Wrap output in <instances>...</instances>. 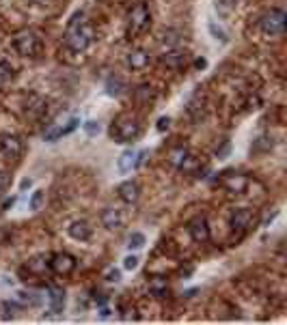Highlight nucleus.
Segmentation results:
<instances>
[{
	"label": "nucleus",
	"mask_w": 287,
	"mask_h": 325,
	"mask_svg": "<svg viewBox=\"0 0 287 325\" xmlns=\"http://www.w3.org/2000/svg\"><path fill=\"white\" fill-rule=\"evenodd\" d=\"M93 41V28L84 20V13H74V18L67 24L65 32V47L71 54H82Z\"/></svg>",
	"instance_id": "f257e3e1"
},
{
	"label": "nucleus",
	"mask_w": 287,
	"mask_h": 325,
	"mask_svg": "<svg viewBox=\"0 0 287 325\" xmlns=\"http://www.w3.org/2000/svg\"><path fill=\"white\" fill-rule=\"evenodd\" d=\"M140 136V125L132 115H121L110 125V138L115 142H132Z\"/></svg>",
	"instance_id": "f03ea898"
},
{
	"label": "nucleus",
	"mask_w": 287,
	"mask_h": 325,
	"mask_svg": "<svg viewBox=\"0 0 287 325\" xmlns=\"http://www.w3.org/2000/svg\"><path fill=\"white\" fill-rule=\"evenodd\" d=\"M149 22H151L149 7L145 3L134 5L132 11H130V15H127V35H130V37L140 35V32L149 26Z\"/></svg>",
	"instance_id": "7ed1b4c3"
},
{
	"label": "nucleus",
	"mask_w": 287,
	"mask_h": 325,
	"mask_svg": "<svg viewBox=\"0 0 287 325\" xmlns=\"http://www.w3.org/2000/svg\"><path fill=\"white\" fill-rule=\"evenodd\" d=\"M285 24H287V13L283 9H270L264 18H261L259 26L266 35L274 37V35H283L285 32Z\"/></svg>",
	"instance_id": "20e7f679"
},
{
	"label": "nucleus",
	"mask_w": 287,
	"mask_h": 325,
	"mask_svg": "<svg viewBox=\"0 0 287 325\" xmlns=\"http://www.w3.org/2000/svg\"><path fill=\"white\" fill-rule=\"evenodd\" d=\"M13 47L15 52L22 56H35L39 52V37L33 30H22L18 37L13 39Z\"/></svg>",
	"instance_id": "39448f33"
},
{
	"label": "nucleus",
	"mask_w": 287,
	"mask_h": 325,
	"mask_svg": "<svg viewBox=\"0 0 287 325\" xmlns=\"http://www.w3.org/2000/svg\"><path fill=\"white\" fill-rule=\"evenodd\" d=\"M47 267H50L57 276H69L76 269V258L71 254H67V252H59V254H54L50 258V265Z\"/></svg>",
	"instance_id": "423d86ee"
},
{
	"label": "nucleus",
	"mask_w": 287,
	"mask_h": 325,
	"mask_svg": "<svg viewBox=\"0 0 287 325\" xmlns=\"http://www.w3.org/2000/svg\"><path fill=\"white\" fill-rule=\"evenodd\" d=\"M253 220H255V215H253L251 209H235L233 213H231L229 224L233 231H237V237H242V235L253 226Z\"/></svg>",
	"instance_id": "0eeeda50"
},
{
	"label": "nucleus",
	"mask_w": 287,
	"mask_h": 325,
	"mask_svg": "<svg viewBox=\"0 0 287 325\" xmlns=\"http://www.w3.org/2000/svg\"><path fill=\"white\" fill-rule=\"evenodd\" d=\"M22 140L18 136H13V134H3L0 136V153H3L5 157H9V159H18L22 155Z\"/></svg>",
	"instance_id": "6e6552de"
},
{
	"label": "nucleus",
	"mask_w": 287,
	"mask_h": 325,
	"mask_svg": "<svg viewBox=\"0 0 287 325\" xmlns=\"http://www.w3.org/2000/svg\"><path fill=\"white\" fill-rule=\"evenodd\" d=\"M80 125V119L78 117H71L69 121H65V125H59V123H54V125H50L45 129V134H43V138L47 142H54V140H59V138H63V136H67V134H71L74 129Z\"/></svg>",
	"instance_id": "1a4fd4ad"
},
{
	"label": "nucleus",
	"mask_w": 287,
	"mask_h": 325,
	"mask_svg": "<svg viewBox=\"0 0 287 325\" xmlns=\"http://www.w3.org/2000/svg\"><path fill=\"white\" fill-rule=\"evenodd\" d=\"M188 233H190V237H193V241H197V243L207 241L210 239V226H207V220L205 218H195V220L188 224Z\"/></svg>",
	"instance_id": "9d476101"
},
{
	"label": "nucleus",
	"mask_w": 287,
	"mask_h": 325,
	"mask_svg": "<svg viewBox=\"0 0 287 325\" xmlns=\"http://www.w3.org/2000/svg\"><path fill=\"white\" fill-rule=\"evenodd\" d=\"M222 185L233 192V194H240L246 190V185H249V179H246L244 175H235V173H225V177H222Z\"/></svg>",
	"instance_id": "9b49d317"
},
{
	"label": "nucleus",
	"mask_w": 287,
	"mask_h": 325,
	"mask_svg": "<svg viewBox=\"0 0 287 325\" xmlns=\"http://www.w3.org/2000/svg\"><path fill=\"white\" fill-rule=\"evenodd\" d=\"M140 196V185L136 181H125L119 185V198H121L123 202H127V205H132V202H136Z\"/></svg>",
	"instance_id": "f8f14e48"
},
{
	"label": "nucleus",
	"mask_w": 287,
	"mask_h": 325,
	"mask_svg": "<svg viewBox=\"0 0 287 325\" xmlns=\"http://www.w3.org/2000/svg\"><path fill=\"white\" fill-rule=\"evenodd\" d=\"M47 299H50V312L61 314L65 308V291L61 287H50L47 289Z\"/></svg>",
	"instance_id": "ddd939ff"
},
{
	"label": "nucleus",
	"mask_w": 287,
	"mask_h": 325,
	"mask_svg": "<svg viewBox=\"0 0 287 325\" xmlns=\"http://www.w3.org/2000/svg\"><path fill=\"white\" fill-rule=\"evenodd\" d=\"M67 233H69L71 239H76V241H86V239L91 237V226L86 224L84 220H76V222L69 224Z\"/></svg>",
	"instance_id": "4468645a"
},
{
	"label": "nucleus",
	"mask_w": 287,
	"mask_h": 325,
	"mask_svg": "<svg viewBox=\"0 0 287 325\" xmlns=\"http://www.w3.org/2000/svg\"><path fill=\"white\" fill-rule=\"evenodd\" d=\"M102 224L106 226V229H110V231H115V229H119V226L123 224V218H121V213H119L117 209H104L102 211Z\"/></svg>",
	"instance_id": "2eb2a0df"
},
{
	"label": "nucleus",
	"mask_w": 287,
	"mask_h": 325,
	"mask_svg": "<svg viewBox=\"0 0 287 325\" xmlns=\"http://www.w3.org/2000/svg\"><path fill=\"white\" fill-rule=\"evenodd\" d=\"M134 164H136V151H132V149H125L117 159L119 173H130V170L134 168Z\"/></svg>",
	"instance_id": "dca6fc26"
},
{
	"label": "nucleus",
	"mask_w": 287,
	"mask_h": 325,
	"mask_svg": "<svg viewBox=\"0 0 287 325\" xmlns=\"http://www.w3.org/2000/svg\"><path fill=\"white\" fill-rule=\"evenodd\" d=\"M127 65H130L132 69H145L147 65H149V54L142 52V50L130 52V54H127Z\"/></svg>",
	"instance_id": "f3484780"
},
{
	"label": "nucleus",
	"mask_w": 287,
	"mask_h": 325,
	"mask_svg": "<svg viewBox=\"0 0 287 325\" xmlns=\"http://www.w3.org/2000/svg\"><path fill=\"white\" fill-rule=\"evenodd\" d=\"M184 61H186V52H169L164 56V63L173 69H179L184 65Z\"/></svg>",
	"instance_id": "a211bd4d"
},
{
	"label": "nucleus",
	"mask_w": 287,
	"mask_h": 325,
	"mask_svg": "<svg viewBox=\"0 0 287 325\" xmlns=\"http://www.w3.org/2000/svg\"><path fill=\"white\" fill-rule=\"evenodd\" d=\"M123 88H125V84L119 78H108L106 80V93L110 97H119V95L123 93Z\"/></svg>",
	"instance_id": "6ab92c4d"
},
{
	"label": "nucleus",
	"mask_w": 287,
	"mask_h": 325,
	"mask_svg": "<svg viewBox=\"0 0 287 325\" xmlns=\"http://www.w3.org/2000/svg\"><path fill=\"white\" fill-rule=\"evenodd\" d=\"M11 78H13V67L9 63H0V86H5L7 82H11Z\"/></svg>",
	"instance_id": "aec40b11"
},
{
	"label": "nucleus",
	"mask_w": 287,
	"mask_h": 325,
	"mask_svg": "<svg viewBox=\"0 0 287 325\" xmlns=\"http://www.w3.org/2000/svg\"><path fill=\"white\" fill-rule=\"evenodd\" d=\"M149 291L156 297H164L166 295V280H151L149 282Z\"/></svg>",
	"instance_id": "412c9836"
},
{
	"label": "nucleus",
	"mask_w": 287,
	"mask_h": 325,
	"mask_svg": "<svg viewBox=\"0 0 287 325\" xmlns=\"http://www.w3.org/2000/svg\"><path fill=\"white\" fill-rule=\"evenodd\" d=\"M50 261H47L45 256H39V258H33V261H28V269L30 272H45Z\"/></svg>",
	"instance_id": "4be33fe9"
},
{
	"label": "nucleus",
	"mask_w": 287,
	"mask_h": 325,
	"mask_svg": "<svg viewBox=\"0 0 287 325\" xmlns=\"http://www.w3.org/2000/svg\"><path fill=\"white\" fill-rule=\"evenodd\" d=\"M18 297L22 299L24 304H28V306H39V304H41V297H39L37 293H26V291H20Z\"/></svg>",
	"instance_id": "5701e85b"
},
{
	"label": "nucleus",
	"mask_w": 287,
	"mask_h": 325,
	"mask_svg": "<svg viewBox=\"0 0 287 325\" xmlns=\"http://www.w3.org/2000/svg\"><path fill=\"white\" fill-rule=\"evenodd\" d=\"M142 246H145V235H142V233H134L132 237H130L127 248H130V250H140Z\"/></svg>",
	"instance_id": "b1692460"
},
{
	"label": "nucleus",
	"mask_w": 287,
	"mask_h": 325,
	"mask_svg": "<svg viewBox=\"0 0 287 325\" xmlns=\"http://www.w3.org/2000/svg\"><path fill=\"white\" fill-rule=\"evenodd\" d=\"M82 127H84V132H86V136H98L100 132H102V127H100V123L98 121H86V123H82Z\"/></svg>",
	"instance_id": "393cba45"
},
{
	"label": "nucleus",
	"mask_w": 287,
	"mask_h": 325,
	"mask_svg": "<svg viewBox=\"0 0 287 325\" xmlns=\"http://www.w3.org/2000/svg\"><path fill=\"white\" fill-rule=\"evenodd\" d=\"M210 32H212V35L216 37V39H220V41H227V32L222 30L220 26H216V22H210Z\"/></svg>",
	"instance_id": "a878e982"
},
{
	"label": "nucleus",
	"mask_w": 287,
	"mask_h": 325,
	"mask_svg": "<svg viewBox=\"0 0 287 325\" xmlns=\"http://www.w3.org/2000/svg\"><path fill=\"white\" fill-rule=\"evenodd\" d=\"M237 0H216V9H220L222 13H229L235 7Z\"/></svg>",
	"instance_id": "bb28decb"
},
{
	"label": "nucleus",
	"mask_w": 287,
	"mask_h": 325,
	"mask_svg": "<svg viewBox=\"0 0 287 325\" xmlns=\"http://www.w3.org/2000/svg\"><path fill=\"white\" fill-rule=\"evenodd\" d=\"M41 202H43V192L37 190V192L33 194V198H30V209H33V211L41 209Z\"/></svg>",
	"instance_id": "cd10ccee"
},
{
	"label": "nucleus",
	"mask_w": 287,
	"mask_h": 325,
	"mask_svg": "<svg viewBox=\"0 0 287 325\" xmlns=\"http://www.w3.org/2000/svg\"><path fill=\"white\" fill-rule=\"evenodd\" d=\"M123 267L127 272H134L138 267V256H134V254H130V256H125L123 258Z\"/></svg>",
	"instance_id": "c85d7f7f"
},
{
	"label": "nucleus",
	"mask_w": 287,
	"mask_h": 325,
	"mask_svg": "<svg viewBox=\"0 0 287 325\" xmlns=\"http://www.w3.org/2000/svg\"><path fill=\"white\" fill-rule=\"evenodd\" d=\"M106 280L108 282H119L121 280V272H119L117 267H110V269L106 272Z\"/></svg>",
	"instance_id": "c756f323"
},
{
	"label": "nucleus",
	"mask_w": 287,
	"mask_h": 325,
	"mask_svg": "<svg viewBox=\"0 0 287 325\" xmlns=\"http://www.w3.org/2000/svg\"><path fill=\"white\" fill-rule=\"evenodd\" d=\"M169 125H171V119L169 117H160L158 119V132H166V129H169Z\"/></svg>",
	"instance_id": "7c9ffc66"
},
{
	"label": "nucleus",
	"mask_w": 287,
	"mask_h": 325,
	"mask_svg": "<svg viewBox=\"0 0 287 325\" xmlns=\"http://www.w3.org/2000/svg\"><path fill=\"white\" fill-rule=\"evenodd\" d=\"M7 185H9V175L0 170V192H3V190L7 188Z\"/></svg>",
	"instance_id": "2f4dec72"
},
{
	"label": "nucleus",
	"mask_w": 287,
	"mask_h": 325,
	"mask_svg": "<svg viewBox=\"0 0 287 325\" xmlns=\"http://www.w3.org/2000/svg\"><path fill=\"white\" fill-rule=\"evenodd\" d=\"M13 205H15V198H13V196H11V198H7V200H5V202H3V209H5V211H7V209H11V207H13Z\"/></svg>",
	"instance_id": "473e14b6"
},
{
	"label": "nucleus",
	"mask_w": 287,
	"mask_h": 325,
	"mask_svg": "<svg viewBox=\"0 0 287 325\" xmlns=\"http://www.w3.org/2000/svg\"><path fill=\"white\" fill-rule=\"evenodd\" d=\"M30 185H33V179H22V183H20V188L22 190H28Z\"/></svg>",
	"instance_id": "72a5a7b5"
},
{
	"label": "nucleus",
	"mask_w": 287,
	"mask_h": 325,
	"mask_svg": "<svg viewBox=\"0 0 287 325\" xmlns=\"http://www.w3.org/2000/svg\"><path fill=\"white\" fill-rule=\"evenodd\" d=\"M229 149H231V144L227 142V144H225V147H222V149H218V157H225L227 153H229Z\"/></svg>",
	"instance_id": "f704fd0d"
},
{
	"label": "nucleus",
	"mask_w": 287,
	"mask_h": 325,
	"mask_svg": "<svg viewBox=\"0 0 287 325\" xmlns=\"http://www.w3.org/2000/svg\"><path fill=\"white\" fill-rule=\"evenodd\" d=\"M195 67H197V69L207 67V61H205V59H197V61H195Z\"/></svg>",
	"instance_id": "c9c22d12"
},
{
	"label": "nucleus",
	"mask_w": 287,
	"mask_h": 325,
	"mask_svg": "<svg viewBox=\"0 0 287 325\" xmlns=\"http://www.w3.org/2000/svg\"><path fill=\"white\" fill-rule=\"evenodd\" d=\"M100 314H102V316H108V314H110V310H108V308H102Z\"/></svg>",
	"instance_id": "e433bc0d"
},
{
	"label": "nucleus",
	"mask_w": 287,
	"mask_h": 325,
	"mask_svg": "<svg viewBox=\"0 0 287 325\" xmlns=\"http://www.w3.org/2000/svg\"><path fill=\"white\" fill-rule=\"evenodd\" d=\"M35 3H39V5H41V3H45V0H35Z\"/></svg>",
	"instance_id": "4c0bfd02"
}]
</instances>
